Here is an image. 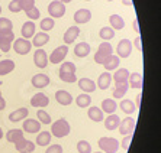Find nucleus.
<instances>
[{"label":"nucleus","mask_w":161,"mask_h":153,"mask_svg":"<svg viewBox=\"0 0 161 153\" xmlns=\"http://www.w3.org/2000/svg\"><path fill=\"white\" fill-rule=\"evenodd\" d=\"M70 130H71V127L65 119H58L51 126V135L58 139H63L67 135H70Z\"/></svg>","instance_id":"1"},{"label":"nucleus","mask_w":161,"mask_h":153,"mask_svg":"<svg viewBox=\"0 0 161 153\" xmlns=\"http://www.w3.org/2000/svg\"><path fill=\"white\" fill-rule=\"evenodd\" d=\"M113 54V48L110 45V42H102L97 48V52L94 54V62L99 64V65H103L105 61L108 59L109 56Z\"/></svg>","instance_id":"2"},{"label":"nucleus","mask_w":161,"mask_h":153,"mask_svg":"<svg viewBox=\"0 0 161 153\" xmlns=\"http://www.w3.org/2000/svg\"><path fill=\"white\" fill-rule=\"evenodd\" d=\"M99 147L103 153H116L119 150V140L115 137H100Z\"/></svg>","instance_id":"3"},{"label":"nucleus","mask_w":161,"mask_h":153,"mask_svg":"<svg viewBox=\"0 0 161 153\" xmlns=\"http://www.w3.org/2000/svg\"><path fill=\"white\" fill-rule=\"evenodd\" d=\"M15 41L13 30H2L0 32V51L8 54L12 49V43Z\"/></svg>","instance_id":"4"},{"label":"nucleus","mask_w":161,"mask_h":153,"mask_svg":"<svg viewBox=\"0 0 161 153\" xmlns=\"http://www.w3.org/2000/svg\"><path fill=\"white\" fill-rule=\"evenodd\" d=\"M12 48H13V51H15L16 54H19V55H26V54L31 52V49H32V43H31L29 39L18 38L16 41H13Z\"/></svg>","instance_id":"5"},{"label":"nucleus","mask_w":161,"mask_h":153,"mask_svg":"<svg viewBox=\"0 0 161 153\" xmlns=\"http://www.w3.org/2000/svg\"><path fill=\"white\" fill-rule=\"evenodd\" d=\"M67 54H68V45H61L51 52V55L48 56V61L51 64H61L64 61V58L67 56Z\"/></svg>","instance_id":"6"},{"label":"nucleus","mask_w":161,"mask_h":153,"mask_svg":"<svg viewBox=\"0 0 161 153\" xmlns=\"http://www.w3.org/2000/svg\"><path fill=\"white\" fill-rule=\"evenodd\" d=\"M48 13L53 19L63 18V16L65 15V4L58 2V0H54V2H51L48 6Z\"/></svg>","instance_id":"7"},{"label":"nucleus","mask_w":161,"mask_h":153,"mask_svg":"<svg viewBox=\"0 0 161 153\" xmlns=\"http://www.w3.org/2000/svg\"><path fill=\"white\" fill-rule=\"evenodd\" d=\"M132 52V42L129 39H120L116 46V54L119 58H128Z\"/></svg>","instance_id":"8"},{"label":"nucleus","mask_w":161,"mask_h":153,"mask_svg":"<svg viewBox=\"0 0 161 153\" xmlns=\"http://www.w3.org/2000/svg\"><path fill=\"white\" fill-rule=\"evenodd\" d=\"M118 129H119L120 135H124V136L132 135L135 130V120L132 119V117H126V119H124L119 123V127H118Z\"/></svg>","instance_id":"9"},{"label":"nucleus","mask_w":161,"mask_h":153,"mask_svg":"<svg viewBox=\"0 0 161 153\" xmlns=\"http://www.w3.org/2000/svg\"><path fill=\"white\" fill-rule=\"evenodd\" d=\"M34 62L38 68H45L48 65V55L42 48H38L34 54Z\"/></svg>","instance_id":"10"},{"label":"nucleus","mask_w":161,"mask_h":153,"mask_svg":"<svg viewBox=\"0 0 161 153\" xmlns=\"http://www.w3.org/2000/svg\"><path fill=\"white\" fill-rule=\"evenodd\" d=\"M49 104V98L44 93H38L31 98V105L35 108H45Z\"/></svg>","instance_id":"11"},{"label":"nucleus","mask_w":161,"mask_h":153,"mask_svg":"<svg viewBox=\"0 0 161 153\" xmlns=\"http://www.w3.org/2000/svg\"><path fill=\"white\" fill-rule=\"evenodd\" d=\"M16 147V150L18 152H26V153H32L35 150V143L34 142H31V140H26V139L23 137L20 139V140H18L16 143H13Z\"/></svg>","instance_id":"12"},{"label":"nucleus","mask_w":161,"mask_h":153,"mask_svg":"<svg viewBox=\"0 0 161 153\" xmlns=\"http://www.w3.org/2000/svg\"><path fill=\"white\" fill-rule=\"evenodd\" d=\"M22 127H23V131H28V133H39L41 123L34 119H25L22 123Z\"/></svg>","instance_id":"13"},{"label":"nucleus","mask_w":161,"mask_h":153,"mask_svg":"<svg viewBox=\"0 0 161 153\" xmlns=\"http://www.w3.org/2000/svg\"><path fill=\"white\" fill-rule=\"evenodd\" d=\"M90 19H92V12L89 9H79L74 13V22L79 25H86Z\"/></svg>","instance_id":"14"},{"label":"nucleus","mask_w":161,"mask_h":153,"mask_svg":"<svg viewBox=\"0 0 161 153\" xmlns=\"http://www.w3.org/2000/svg\"><path fill=\"white\" fill-rule=\"evenodd\" d=\"M128 85L131 87L132 90H141L142 88V75L139 72H132L128 77Z\"/></svg>","instance_id":"15"},{"label":"nucleus","mask_w":161,"mask_h":153,"mask_svg":"<svg viewBox=\"0 0 161 153\" xmlns=\"http://www.w3.org/2000/svg\"><path fill=\"white\" fill-rule=\"evenodd\" d=\"M79 35H80L79 26H70L65 30V33H64V42H65V45L74 43V41L79 38Z\"/></svg>","instance_id":"16"},{"label":"nucleus","mask_w":161,"mask_h":153,"mask_svg":"<svg viewBox=\"0 0 161 153\" xmlns=\"http://www.w3.org/2000/svg\"><path fill=\"white\" fill-rule=\"evenodd\" d=\"M79 88L81 91H84L86 94H90V93H93V91H96V82L93 79L84 77V78L79 79Z\"/></svg>","instance_id":"17"},{"label":"nucleus","mask_w":161,"mask_h":153,"mask_svg":"<svg viewBox=\"0 0 161 153\" xmlns=\"http://www.w3.org/2000/svg\"><path fill=\"white\" fill-rule=\"evenodd\" d=\"M55 100L61 105H70L73 103V95L65 90H60L55 93Z\"/></svg>","instance_id":"18"},{"label":"nucleus","mask_w":161,"mask_h":153,"mask_svg":"<svg viewBox=\"0 0 161 153\" xmlns=\"http://www.w3.org/2000/svg\"><path fill=\"white\" fill-rule=\"evenodd\" d=\"M32 85L35 88H45V87L49 84V77L45 74H36L32 77Z\"/></svg>","instance_id":"19"},{"label":"nucleus","mask_w":161,"mask_h":153,"mask_svg":"<svg viewBox=\"0 0 161 153\" xmlns=\"http://www.w3.org/2000/svg\"><path fill=\"white\" fill-rule=\"evenodd\" d=\"M49 42V35L47 32H39V33L34 35V41L31 42L32 46H36V48H42L44 45H47Z\"/></svg>","instance_id":"20"},{"label":"nucleus","mask_w":161,"mask_h":153,"mask_svg":"<svg viewBox=\"0 0 161 153\" xmlns=\"http://www.w3.org/2000/svg\"><path fill=\"white\" fill-rule=\"evenodd\" d=\"M35 29H36V26H35V22L34 20H29V22H25L22 26V38H25V39H31V38H34V35L36 33L35 32Z\"/></svg>","instance_id":"21"},{"label":"nucleus","mask_w":161,"mask_h":153,"mask_svg":"<svg viewBox=\"0 0 161 153\" xmlns=\"http://www.w3.org/2000/svg\"><path fill=\"white\" fill-rule=\"evenodd\" d=\"M87 116H89V119L92 120V121L99 123V121H103V119H105V113L102 111V108H99V107H89Z\"/></svg>","instance_id":"22"},{"label":"nucleus","mask_w":161,"mask_h":153,"mask_svg":"<svg viewBox=\"0 0 161 153\" xmlns=\"http://www.w3.org/2000/svg\"><path fill=\"white\" fill-rule=\"evenodd\" d=\"M28 114H29L28 108H25V107L18 108V110H15V111H12L10 114H9V120H10L12 123H16V121L25 120L28 117Z\"/></svg>","instance_id":"23"},{"label":"nucleus","mask_w":161,"mask_h":153,"mask_svg":"<svg viewBox=\"0 0 161 153\" xmlns=\"http://www.w3.org/2000/svg\"><path fill=\"white\" fill-rule=\"evenodd\" d=\"M112 84V75L110 72L105 71L103 74H100V77L97 78V87L100 90H108L109 87Z\"/></svg>","instance_id":"24"},{"label":"nucleus","mask_w":161,"mask_h":153,"mask_svg":"<svg viewBox=\"0 0 161 153\" xmlns=\"http://www.w3.org/2000/svg\"><path fill=\"white\" fill-rule=\"evenodd\" d=\"M103 121H105V127L108 130H115V129L119 127L120 119H119V116H116V114L113 113V114H109L106 119H103Z\"/></svg>","instance_id":"25"},{"label":"nucleus","mask_w":161,"mask_h":153,"mask_svg":"<svg viewBox=\"0 0 161 153\" xmlns=\"http://www.w3.org/2000/svg\"><path fill=\"white\" fill-rule=\"evenodd\" d=\"M15 62L12 59H3L0 61V77H4V75L10 74L13 69H15Z\"/></svg>","instance_id":"26"},{"label":"nucleus","mask_w":161,"mask_h":153,"mask_svg":"<svg viewBox=\"0 0 161 153\" xmlns=\"http://www.w3.org/2000/svg\"><path fill=\"white\" fill-rule=\"evenodd\" d=\"M74 54H75V56H79V58H86L90 54V45L87 42H79L74 48Z\"/></svg>","instance_id":"27"},{"label":"nucleus","mask_w":161,"mask_h":153,"mask_svg":"<svg viewBox=\"0 0 161 153\" xmlns=\"http://www.w3.org/2000/svg\"><path fill=\"white\" fill-rule=\"evenodd\" d=\"M102 111L103 113H108V114H113V113L116 111L118 108V104L116 101L112 100V98H106V100L102 101Z\"/></svg>","instance_id":"28"},{"label":"nucleus","mask_w":161,"mask_h":153,"mask_svg":"<svg viewBox=\"0 0 161 153\" xmlns=\"http://www.w3.org/2000/svg\"><path fill=\"white\" fill-rule=\"evenodd\" d=\"M128 77H129V71L126 68H120L112 75V79L115 81V84H120V82H128Z\"/></svg>","instance_id":"29"},{"label":"nucleus","mask_w":161,"mask_h":153,"mask_svg":"<svg viewBox=\"0 0 161 153\" xmlns=\"http://www.w3.org/2000/svg\"><path fill=\"white\" fill-rule=\"evenodd\" d=\"M109 22H110V28L113 30H120L125 28V20L120 15H112L109 18Z\"/></svg>","instance_id":"30"},{"label":"nucleus","mask_w":161,"mask_h":153,"mask_svg":"<svg viewBox=\"0 0 161 153\" xmlns=\"http://www.w3.org/2000/svg\"><path fill=\"white\" fill-rule=\"evenodd\" d=\"M103 67H105V69L108 72L113 71V69H118V67H119V56L118 55H110L108 58V59L105 61V64H103Z\"/></svg>","instance_id":"31"},{"label":"nucleus","mask_w":161,"mask_h":153,"mask_svg":"<svg viewBox=\"0 0 161 153\" xmlns=\"http://www.w3.org/2000/svg\"><path fill=\"white\" fill-rule=\"evenodd\" d=\"M20 139H23V130H20V129H12L6 133V140L9 143H16Z\"/></svg>","instance_id":"32"},{"label":"nucleus","mask_w":161,"mask_h":153,"mask_svg":"<svg viewBox=\"0 0 161 153\" xmlns=\"http://www.w3.org/2000/svg\"><path fill=\"white\" fill-rule=\"evenodd\" d=\"M75 104H77V107H80V108L90 107V104H92V97L86 93L80 94V95H77V98H75Z\"/></svg>","instance_id":"33"},{"label":"nucleus","mask_w":161,"mask_h":153,"mask_svg":"<svg viewBox=\"0 0 161 153\" xmlns=\"http://www.w3.org/2000/svg\"><path fill=\"white\" fill-rule=\"evenodd\" d=\"M128 88H129L128 82H120V84H116V88H115V91H113V98L120 100L122 97H125Z\"/></svg>","instance_id":"34"},{"label":"nucleus","mask_w":161,"mask_h":153,"mask_svg":"<svg viewBox=\"0 0 161 153\" xmlns=\"http://www.w3.org/2000/svg\"><path fill=\"white\" fill-rule=\"evenodd\" d=\"M120 110L126 114H134L136 111V107H135L132 100H122L120 101Z\"/></svg>","instance_id":"35"},{"label":"nucleus","mask_w":161,"mask_h":153,"mask_svg":"<svg viewBox=\"0 0 161 153\" xmlns=\"http://www.w3.org/2000/svg\"><path fill=\"white\" fill-rule=\"evenodd\" d=\"M99 36H100V39L108 42V41H110V39L115 38V30H113L110 26H105L99 30Z\"/></svg>","instance_id":"36"},{"label":"nucleus","mask_w":161,"mask_h":153,"mask_svg":"<svg viewBox=\"0 0 161 153\" xmlns=\"http://www.w3.org/2000/svg\"><path fill=\"white\" fill-rule=\"evenodd\" d=\"M39 26H41L42 32H47V33H48L49 30H53L54 26H55V20H54L53 18H45L39 22Z\"/></svg>","instance_id":"37"},{"label":"nucleus","mask_w":161,"mask_h":153,"mask_svg":"<svg viewBox=\"0 0 161 153\" xmlns=\"http://www.w3.org/2000/svg\"><path fill=\"white\" fill-rule=\"evenodd\" d=\"M51 142V133L49 131H41L36 136V145L38 146H48Z\"/></svg>","instance_id":"38"},{"label":"nucleus","mask_w":161,"mask_h":153,"mask_svg":"<svg viewBox=\"0 0 161 153\" xmlns=\"http://www.w3.org/2000/svg\"><path fill=\"white\" fill-rule=\"evenodd\" d=\"M36 117L41 124H51V116L45 110H42V108H39L36 111Z\"/></svg>","instance_id":"39"},{"label":"nucleus","mask_w":161,"mask_h":153,"mask_svg":"<svg viewBox=\"0 0 161 153\" xmlns=\"http://www.w3.org/2000/svg\"><path fill=\"white\" fill-rule=\"evenodd\" d=\"M58 74H60L61 81L67 82V84H73V82L77 81V77H75V74H71V72H58Z\"/></svg>","instance_id":"40"},{"label":"nucleus","mask_w":161,"mask_h":153,"mask_svg":"<svg viewBox=\"0 0 161 153\" xmlns=\"http://www.w3.org/2000/svg\"><path fill=\"white\" fill-rule=\"evenodd\" d=\"M77 150H79V153H92V146L86 140H80L77 143Z\"/></svg>","instance_id":"41"},{"label":"nucleus","mask_w":161,"mask_h":153,"mask_svg":"<svg viewBox=\"0 0 161 153\" xmlns=\"http://www.w3.org/2000/svg\"><path fill=\"white\" fill-rule=\"evenodd\" d=\"M13 29V23L8 18H0V32L2 30H12Z\"/></svg>","instance_id":"42"},{"label":"nucleus","mask_w":161,"mask_h":153,"mask_svg":"<svg viewBox=\"0 0 161 153\" xmlns=\"http://www.w3.org/2000/svg\"><path fill=\"white\" fill-rule=\"evenodd\" d=\"M75 69L77 68H75V65L73 62H63L58 72H71V74H75Z\"/></svg>","instance_id":"43"},{"label":"nucleus","mask_w":161,"mask_h":153,"mask_svg":"<svg viewBox=\"0 0 161 153\" xmlns=\"http://www.w3.org/2000/svg\"><path fill=\"white\" fill-rule=\"evenodd\" d=\"M9 10H10L12 13H19V12H22L20 0H12L10 3H9Z\"/></svg>","instance_id":"44"},{"label":"nucleus","mask_w":161,"mask_h":153,"mask_svg":"<svg viewBox=\"0 0 161 153\" xmlns=\"http://www.w3.org/2000/svg\"><path fill=\"white\" fill-rule=\"evenodd\" d=\"M25 13H26V16L31 19V20H36V19H39V16H41V12H39L38 8H32L28 12H25Z\"/></svg>","instance_id":"45"},{"label":"nucleus","mask_w":161,"mask_h":153,"mask_svg":"<svg viewBox=\"0 0 161 153\" xmlns=\"http://www.w3.org/2000/svg\"><path fill=\"white\" fill-rule=\"evenodd\" d=\"M20 6L23 12H28L29 9L35 8V0H20Z\"/></svg>","instance_id":"46"},{"label":"nucleus","mask_w":161,"mask_h":153,"mask_svg":"<svg viewBox=\"0 0 161 153\" xmlns=\"http://www.w3.org/2000/svg\"><path fill=\"white\" fill-rule=\"evenodd\" d=\"M45 153H63V146L51 145V146H48V149L45 150Z\"/></svg>","instance_id":"47"},{"label":"nucleus","mask_w":161,"mask_h":153,"mask_svg":"<svg viewBox=\"0 0 161 153\" xmlns=\"http://www.w3.org/2000/svg\"><path fill=\"white\" fill-rule=\"evenodd\" d=\"M131 142H132V135L125 136L124 140H122V149H124V150L129 149V145H131Z\"/></svg>","instance_id":"48"},{"label":"nucleus","mask_w":161,"mask_h":153,"mask_svg":"<svg viewBox=\"0 0 161 153\" xmlns=\"http://www.w3.org/2000/svg\"><path fill=\"white\" fill-rule=\"evenodd\" d=\"M134 46L136 49H138V51H142V43H141V36H136L135 38V41H134Z\"/></svg>","instance_id":"49"},{"label":"nucleus","mask_w":161,"mask_h":153,"mask_svg":"<svg viewBox=\"0 0 161 153\" xmlns=\"http://www.w3.org/2000/svg\"><path fill=\"white\" fill-rule=\"evenodd\" d=\"M141 98H142V94L138 93V94H136V97H135V103H134L135 107H136V110L141 107Z\"/></svg>","instance_id":"50"},{"label":"nucleus","mask_w":161,"mask_h":153,"mask_svg":"<svg viewBox=\"0 0 161 153\" xmlns=\"http://www.w3.org/2000/svg\"><path fill=\"white\" fill-rule=\"evenodd\" d=\"M134 30L136 32V33H139V25H138V19H134Z\"/></svg>","instance_id":"51"},{"label":"nucleus","mask_w":161,"mask_h":153,"mask_svg":"<svg viewBox=\"0 0 161 153\" xmlns=\"http://www.w3.org/2000/svg\"><path fill=\"white\" fill-rule=\"evenodd\" d=\"M122 4L124 6H129V8H134V2L132 0H122Z\"/></svg>","instance_id":"52"},{"label":"nucleus","mask_w":161,"mask_h":153,"mask_svg":"<svg viewBox=\"0 0 161 153\" xmlns=\"http://www.w3.org/2000/svg\"><path fill=\"white\" fill-rule=\"evenodd\" d=\"M4 107H6V100L2 97V98H0V111H2V110H4Z\"/></svg>","instance_id":"53"},{"label":"nucleus","mask_w":161,"mask_h":153,"mask_svg":"<svg viewBox=\"0 0 161 153\" xmlns=\"http://www.w3.org/2000/svg\"><path fill=\"white\" fill-rule=\"evenodd\" d=\"M58 2H61V3H64V4H67V3H70L71 0H58Z\"/></svg>","instance_id":"54"},{"label":"nucleus","mask_w":161,"mask_h":153,"mask_svg":"<svg viewBox=\"0 0 161 153\" xmlns=\"http://www.w3.org/2000/svg\"><path fill=\"white\" fill-rule=\"evenodd\" d=\"M3 137V130H2V127H0V139Z\"/></svg>","instance_id":"55"},{"label":"nucleus","mask_w":161,"mask_h":153,"mask_svg":"<svg viewBox=\"0 0 161 153\" xmlns=\"http://www.w3.org/2000/svg\"><path fill=\"white\" fill-rule=\"evenodd\" d=\"M3 97V95H2V82H0V98Z\"/></svg>","instance_id":"56"},{"label":"nucleus","mask_w":161,"mask_h":153,"mask_svg":"<svg viewBox=\"0 0 161 153\" xmlns=\"http://www.w3.org/2000/svg\"><path fill=\"white\" fill-rule=\"evenodd\" d=\"M0 15H2V6H0Z\"/></svg>","instance_id":"57"},{"label":"nucleus","mask_w":161,"mask_h":153,"mask_svg":"<svg viewBox=\"0 0 161 153\" xmlns=\"http://www.w3.org/2000/svg\"><path fill=\"white\" fill-rule=\"evenodd\" d=\"M94 153H103V152H94Z\"/></svg>","instance_id":"58"},{"label":"nucleus","mask_w":161,"mask_h":153,"mask_svg":"<svg viewBox=\"0 0 161 153\" xmlns=\"http://www.w3.org/2000/svg\"><path fill=\"white\" fill-rule=\"evenodd\" d=\"M19 153H26V152H19Z\"/></svg>","instance_id":"59"},{"label":"nucleus","mask_w":161,"mask_h":153,"mask_svg":"<svg viewBox=\"0 0 161 153\" xmlns=\"http://www.w3.org/2000/svg\"><path fill=\"white\" fill-rule=\"evenodd\" d=\"M108 2H113V0H108Z\"/></svg>","instance_id":"60"},{"label":"nucleus","mask_w":161,"mask_h":153,"mask_svg":"<svg viewBox=\"0 0 161 153\" xmlns=\"http://www.w3.org/2000/svg\"><path fill=\"white\" fill-rule=\"evenodd\" d=\"M86 2H92V0H86Z\"/></svg>","instance_id":"61"}]
</instances>
